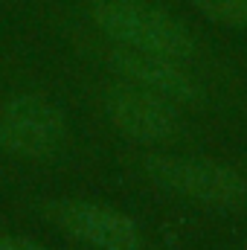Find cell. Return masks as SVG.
I'll list each match as a JSON object with an SVG mask.
<instances>
[{
  "label": "cell",
  "instance_id": "cell-4",
  "mask_svg": "<svg viewBox=\"0 0 247 250\" xmlns=\"http://www.w3.org/2000/svg\"><path fill=\"white\" fill-rule=\"evenodd\" d=\"M105 111L111 123L117 125V131H123L125 137L137 143H169L181 128V120L169 99L134 82L114 84L105 93Z\"/></svg>",
  "mask_w": 247,
  "mask_h": 250
},
{
  "label": "cell",
  "instance_id": "cell-9",
  "mask_svg": "<svg viewBox=\"0 0 247 250\" xmlns=\"http://www.w3.org/2000/svg\"><path fill=\"white\" fill-rule=\"evenodd\" d=\"M245 250H247V248H245Z\"/></svg>",
  "mask_w": 247,
  "mask_h": 250
},
{
  "label": "cell",
  "instance_id": "cell-6",
  "mask_svg": "<svg viewBox=\"0 0 247 250\" xmlns=\"http://www.w3.org/2000/svg\"><path fill=\"white\" fill-rule=\"evenodd\" d=\"M108 62L114 64L117 73H123L125 79H131L134 84L169 99V102H198L201 90L195 84V79L178 67V62L163 59V56H151V53H140V50H111Z\"/></svg>",
  "mask_w": 247,
  "mask_h": 250
},
{
  "label": "cell",
  "instance_id": "cell-2",
  "mask_svg": "<svg viewBox=\"0 0 247 250\" xmlns=\"http://www.w3.org/2000/svg\"><path fill=\"white\" fill-rule=\"evenodd\" d=\"M143 169L157 187L195 204L215 209H247V178L233 166L215 160L154 154L143 160Z\"/></svg>",
  "mask_w": 247,
  "mask_h": 250
},
{
  "label": "cell",
  "instance_id": "cell-7",
  "mask_svg": "<svg viewBox=\"0 0 247 250\" xmlns=\"http://www.w3.org/2000/svg\"><path fill=\"white\" fill-rule=\"evenodd\" d=\"M201 15L224 26H247V0H192Z\"/></svg>",
  "mask_w": 247,
  "mask_h": 250
},
{
  "label": "cell",
  "instance_id": "cell-8",
  "mask_svg": "<svg viewBox=\"0 0 247 250\" xmlns=\"http://www.w3.org/2000/svg\"><path fill=\"white\" fill-rule=\"evenodd\" d=\"M0 250H47L44 245L23 239V236H12V233H0Z\"/></svg>",
  "mask_w": 247,
  "mask_h": 250
},
{
  "label": "cell",
  "instance_id": "cell-3",
  "mask_svg": "<svg viewBox=\"0 0 247 250\" xmlns=\"http://www.w3.org/2000/svg\"><path fill=\"white\" fill-rule=\"evenodd\" d=\"M62 111L44 96H15L0 111V146L9 154L41 160L50 157L64 143Z\"/></svg>",
  "mask_w": 247,
  "mask_h": 250
},
{
  "label": "cell",
  "instance_id": "cell-1",
  "mask_svg": "<svg viewBox=\"0 0 247 250\" xmlns=\"http://www.w3.org/2000/svg\"><path fill=\"white\" fill-rule=\"evenodd\" d=\"M93 23L117 44L128 50L186 62L195 56V38L184 23L166 9L148 0H93Z\"/></svg>",
  "mask_w": 247,
  "mask_h": 250
},
{
  "label": "cell",
  "instance_id": "cell-5",
  "mask_svg": "<svg viewBox=\"0 0 247 250\" xmlns=\"http://www.w3.org/2000/svg\"><path fill=\"white\" fill-rule=\"evenodd\" d=\"M44 209L64 233L99 250H134L140 245L137 224L114 207L93 201H53Z\"/></svg>",
  "mask_w": 247,
  "mask_h": 250
}]
</instances>
